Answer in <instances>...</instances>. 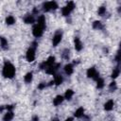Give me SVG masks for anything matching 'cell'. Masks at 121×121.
Returning <instances> with one entry per match:
<instances>
[{"instance_id":"25","label":"cell","mask_w":121,"mask_h":121,"mask_svg":"<svg viewBox=\"0 0 121 121\" xmlns=\"http://www.w3.org/2000/svg\"><path fill=\"white\" fill-rule=\"evenodd\" d=\"M96 81H97V88H103L104 87V79L103 78H98L96 79Z\"/></svg>"},{"instance_id":"26","label":"cell","mask_w":121,"mask_h":121,"mask_svg":"<svg viewBox=\"0 0 121 121\" xmlns=\"http://www.w3.org/2000/svg\"><path fill=\"white\" fill-rule=\"evenodd\" d=\"M105 12H106V8L105 7H100L98 9V14L99 15H103Z\"/></svg>"},{"instance_id":"33","label":"cell","mask_w":121,"mask_h":121,"mask_svg":"<svg viewBox=\"0 0 121 121\" xmlns=\"http://www.w3.org/2000/svg\"><path fill=\"white\" fill-rule=\"evenodd\" d=\"M65 121H73V118H67Z\"/></svg>"},{"instance_id":"24","label":"cell","mask_w":121,"mask_h":121,"mask_svg":"<svg viewBox=\"0 0 121 121\" xmlns=\"http://www.w3.org/2000/svg\"><path fill=\"white\" fill-rule=\"evenodd\" d=\"M119 73H120V70H119V68L118 67H116L113 71H112V78H117L118 76H119Z\"/></svg>"},{"instance_id":"17","label":"cell","mask_w":121,"mask_h":121,"mask_svg":"<svg viewBox=\"0 0 121 121\" xmlns=\"http://www.w3.org/2000/svg\"><path fill=\"white\" fill-rule=\"evenodd\" d=\"M13 112H7L6 114H5V116H4V121H9V120H11L12 118H13Z\"/></svg>"},{"instance_id":"11","label":"cell","mask_w":121,"mask_h":121,"mask_svg":"<svg viewBox=\"0 0 121 121\" xmlns=\"http://www.w3.org/2000/svg\"><path fill=\"white\" fill-rule=\"evenodd\" d=\"M64 71H65V73H66L67 75H71V74L73 73V71H74L73 65H72V64H66V65L64 66Z\"/></svg>"},{"instance_id":"23","label":"cell","mask_w":121,"mask_h":121,"mask_svg":"<svg viewBox=\"0 0 121 121\" xmlns=\"http://www.w3.org/2000/svg\"><path fill=\"white\" fill-rule=\"evenodd\" d=\"M73 95H74V92L72 91V90H67L66 92H65V98L66 99H71V97L73 96Z\"/></svg>"},{"instance_id":"8","label":"cell","mask_w":121,"mask_h":121,"mask_svg":"<svg viewBox=\"0 0 121 121\" xmlns=\"http://www.w3.org/2000/svg\"><path fill=\"white\" fill-rule=\"evenodd\" d=\"M60 67V64L58 63V64H56V65H52V66H49V67H47L46 68V70H45V72L47 73V74H50V75H54L55 74V72L58 70V68Z\"/></svg>"},{"instance_id":"14","label":"cell","mask_w":121,"mask_h":121,"mask_svg":"<svg viewBox=\"0 0 121 121\" xmlns=\"http://www.w3.org/2000/svg\"><path fill=\"white\" fill-rule=\"evenodd\" d=\"M71 11H72V9L70 8H68L67 6L64 7V8H62V9H61V13H62L63 16H68Z\"/></svg>"},{"instance_id":"1","label":"cell","mask_w":121,"mask_h":121,"mask_svg":"<svg viewBox=\"0 0 121 121\" xmlns=\"http://www.w3.org/2000/svg\"><path fill=\"white\" fill-rule=\"evenodd\" d=\"M2 73H3V76H4L5 78H12L13 76L15 75V68H14V66H13L9 61H6Z\"/></svg>"},{"instance_id":"3","label":"cell","mask_w":121,"mask_h":121,"mask_svg":"<svg viewBox=\"0 0 121 121\" xmlns=\"http://www.w3.org/2000/svg\"><path fill=\"white\" fill-rule=\"evenodd\" d=\"M54 63H55V57L51 56V57H49V58L47 59L46 61H44L43 63H42L40 67H41V69H45V68H47V67H49V66L54 65Z\"/></svg>"},{"instance_id":"7","label":"cell","mask_w":121,"mask_h":121,"mask_svg":"<svg viewBox=\"0 0 121 121\" xmlns=\"http://www.w3.org/2000/svg\"><path fill=\"white\" fill-rule=\"evenodd\" d=\"M60 41H61V32H58V33H56L55 36L53 37V41H52V43H53V46L58 45L59 43H60Z\"/></svg>"},{"instance_id":"12","label":"cell","mask_w":121,"mask_h":121,"mask_svg":"<svg viewBox=\"0 0 121 121\" xmlns=\"http://www.w3.org/2000/svg\"><path fill=\"white\" fill-rule=\"evenodd\" d=\"M104 108H105L106 111H111V110L113 108V101H112V100L107 101V102L105 103V105H104Z\"/></svg>"},{"instance_id":"31","label":"cell","mask_w":121,"mask_h":121,"mask_svg":"<svg viewBox=\"0 0 121 121\" xmlns=\"http://www.w3.org/2000/svg\"><path fill=\"white\" fill-rule=\"evenodd\" d=\"M119 60H120V54L118 53L117 56H116V58H115V60H116V61H119Z\"/></svg>"},{"instance_id":"29","label":"cell","mask_w":121,"mask_h":121,"mask_svg":"<svg viewBox=\"0 0 121 121\" xmlns=\"http://www.w3.org/2000/svg\"><path fill=\"white\" fill-rule=\"evenodd\" d=\"M45 87V83H42V84H40L39 86H38V88L40 89V90H42V89H43Z\"/></svg>"},{"instance_id":"19","label":"cell","mask_w":121,"mask_h":121,"mask_svg":"<svg viewBox=\"0 0 121 121\" xmlns=\"http://www.w3.org/2000/svg\"><path fill=\"white\" fill-rule=\"evenodd\" d=\"M83 112H84V109L80 107V108H78V109L76 111L75 116H76V117H81V116L83 115Z\"/></svg>"},{"instance_id":"34","label":"cell","mask_w":121,"mask_h":121,"mask_svg":"<svg viewBox=\"0 0 121 121\" xmlns=\"http://www.w3.org/2000/svg\"><path fill=\"white\" fill-rule=\"evenodd\" d=\"M4 110V107H0V112H2Z\"/></svg>"},{"instance_id":"28","label":"cell","mask_w":121,"mask_h":121,"mask_svg":"<svg viewBox=\"0 0 121 121\" xmlns=\"http://www.w3.org/2000/svg\"><path fill=\"white\" fill-rule=\"evenodd\" d=\"M115 89H116V83L114 81L111 82V84H110V91H114Z\"/></svg>"},{"instance_id":"10","label":"cell","mask_w":121,"mask_h":121,"mask_svg":"<svg viewBox=\"0 0 121 121\" xmlns=\"http://www.w3.org/2000/svg\"><path fill=\"white\" fill-rule=\"evenodd\" d=\"M75 48L78 51H80L82 49V43L78 38H75Z\"/></svg>"},{"instance_id":"27","label":"cell","mask_w":121,"mask_h":121,"mask_svg":"<svg viewBox=\"0 0 121 121\" xmlns=\"http://www.w3.org/2000/svg\"><path fill=\"white\" fill-rule=\"evenodd\" d=\"M68 56H69V50L68 49H65L64 51H63V53H62V58L63 59H68Z\"/></svg>"},{"instance_id":"13","label":"cell","mask_w":121,"mask_h":121,"mask_svg":"<svg viewBox=\"0 0 121 121\" xmlns=\"http://www.w3.org/2000/svg\"><path fill=\"white\" fill-rule=\"evenodd\" d=\"M62 101H63V97H62L61 95H57V96H56V98H54L53 104H54L55 106H58V105H60Z\"/></svg>"},{"instance_id":"30","label":"cell","mask_w":121,"mask_h":121,"mask_svg":"<svg viewBox=\"0 0 121 121\" xmlns=\"http://www.w3.org/2000/svg\"><path fill=\"white\" fill-rule=\"evenodd\" d=\"M13 108H14V106H13V105H9V106H7V107H6V109H7V110H9V111H11Z\"/></svg>"},{"instance_id":"21","label":"cell","mask_w":121,"mask_h":121,"mask_svg":"<svg viewBox=\"0 0 121 121\" xmlns=\"http://www.w3.org/2000/svg\"><path fill=\"white\" fill-rule=\"evenodd\" d=\"M14 22H15V19L13 16H8L6 19V23L8 25H12V24H14Z\"/></svg>"},{"instance_id":"4","label":"cell","mask_w":121,"mask_h":121,"mask_svg":"<svg viewBox=\"0 0 121 121\" xmlns=\"http://www.w3.org/2000/svg\"><path fill=\"white\" fill-rule=\"evenodd\" d=\"M43 29H44V28H43V27H41L40 26L36 25V26L33 27L32 33H33V35H34L35 37H41V36L43 35Z\"/></svg>"},{"instance_id":"32","label":"cell","mask_w":121,"mask_h":121,"mask_svg":"<svg viewBox=\"0 0 121 121\" xmlns=\"http://www.w3.org/2000/svg\"><path fill=\"white\" fill-rule=\"evenodd\" d=\"M38 120H39V117H38V116H37V115H36V116H34V117H33V121H38Z\"/></svg>"},{"instance_id":"2","label":"cell","mask_w":121,"mask_h":121,"mask_svg":"<svg viewBox=\"0 0 121 121\" xmlns=\"http://www.w3.org/2000/svg\"><path fill=\"white\" fill-rule=\"evenodd\" d=\"M58 8V5L55 1H50V2H45L43 4V9L45 11H49L51 9H56Z\"/></svg>"},{"instance_id":"20","label":"cell","mask_w":121,"mask_h":121,"mask_svg":"<svg viewBox=\"0 0 121 121\" xmlns=\"http://www.w3.org/2000/svg\"><path fill=\"white\" fill-rule=\"evenodd\" d=\"M93 27L95 28V29H100V28H102L103 26H102L101 22H99V21H95V22L93 23Z\"/></svg>"},{"instance_id":"9","label":"cell","mask_w":121,"mask_h":121,"mask_svg":"<svg viewBox=\"0 0 121 121\" xmlns=\"http://www.w3.org/2000/svg\"><path fill=\"white\" fill-rule=\"evenodd\" d=\"M38 26H40L41 27L44 28L45 27V17L43 15H41L39 18H38Z\"/></svg>"},{"instance_id":"6","label":"cell","mask_w":121,"mask_h":121,"mask_svg":"<svg viewBox=\"0 0 121 121\" xmlns=\"http://www.w3.org/2000/svg\"><path fill=\"white\" fill-rule=\"evenodd\" d=\"M26 60L28 61H33L35 60V49L30 47L26 52Z\"/></svg>"},{"instance_id":"16","label":"cell","mask_w":121,"mask_h":121,"mask_svg":"<svg viewBox=\"0 0 121 121\" xmlns=\"http://www.w3.org/2000/svg\"><path fill=\"white\" fill-rule=\"evenodd\" d=\"M61 82H62V77L60 75H56L55 78H54V83L56 85H60V84H61Z\"/></svg>"},{"instance_id":"5","label":"cell","mask_w":121,"mask_h":121,"mask_svg":"<svg viewBox=\"0 0 121 121\" xmlns=\"http://www.w3.org/2000/svg\"><path fill=\"white\" fill-rule=\"evenodd\" d=\"M87 76H88L89 78H93L95 79V80L99 78V77H98V73L96 72L95 68H94V67H91V68L88 69V71H87Z\"/></svg>"},{"instance_id":"15","label":"cell","mask_w":121,"mask_h":121,"mask_svg":"<svg viewBox=\"0 0 121 121\" xmlns=\"http://www.w3.org/2000/svg\"><path fill=\"white\" fill-rule=\"evenodd\" d=\"M0 43H1V47L4 48V49H7L8 48V41L4 38V37H0Z\"/></svg>"},{"instance_id":"22","label":"cell","mask_w":121,"mask_h":121,"mask_svg":"<svg viewBox=\"0 0 121 121\" xmlns=\"http://www.w3.org/2000/svg\"><path fill=\"white\" fill-rule=\"evenodd\" d=\"M31 80H32V73H27L25 76V81L26 83H30Z\"/></svg>"},{"instance_id":"18","label":"cell","mask_w":121,"mask_h":121,"mask_svg":"<svg viewBox=\"0 0 121 121\" xmlns=\"http://www.w3.org/2000/svg\"><path fill=\"white\" fill-rule=\"evenodd\" d=\"M24 21H25V23H26V24H32V23L34 22V17H33L32 15H27V16L25 17Z\"/></svg>"},{"instance_id":"35","label":"cell","mask_w":121,"mask_h":121,"mask_svg":"<svg viewBox=\"0 0 121 121\" xmlns=\"http://www.w3.org/2000/svg\"><path fill=\"white\" fill-rule=\"evenodd\" d=\"M52 121H59V119H58V118H55V119H53Z\"/></svg>"}]
</instances>
